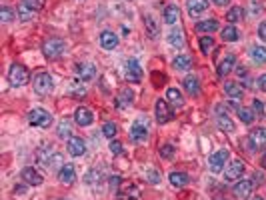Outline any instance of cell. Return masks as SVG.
I'll use <instances>...</instances> for the list:
<instances>
[{"mask_svg":"<svg viewBox=\"0 0 266 200\" xmlns=\"http://www.w3.org/2000/svg\"><path fill=\"white\" fill-rule=\"evenodd\" d=\"M0 20H2V22H12V20H16V12H14L10 6H2V8H0Z\"/></svg>","mask_w":266,"mask_h":200,"instance_id":"cell-39","label":"cell"},{"mask_svg":"<svg viewBox=\"0 0 266 200\" xmlns=\"http://www.w3.org/2000/svg\"><path fill=\"white\" fill-rule=\"evenodd\" d=\"M196 30H198V32H206V34L216 32V30H218V20H214V18H208V20H200V22L196 24Z\"/></svg>","mask_w":266,"mask_h":200,"instance_id":"cell-29","label":"cell"},{"mask_svg":"<svg viewBox=\"0 0 266 200\" xmlns=\"http://www.w3.org/2000/svg\"><path fill=\"white\" fill-rule=\"evenodd\" d=\"M58 138H70V132H72V128H70V122L68 120H62L60 124H58Z\"/></svg>","mask_w":266,"mask_h":200,"instance_id":"cell-43","label":"cell"},{"mask_svg":"<svg viewBox=\"0 0 266 200\" xmlns=\"http://www.w3.org/2000/svg\"><path fill=\"white\" fill-rule=\"evenodd\" d=\"M242 18H244V10H242L240 6H234V8H230V10L226 12V20L232 22V24H234V22H240Z\"/></svg>","mask_w":266,"mask_h":200,"instance_id":"cell-36","label":"cell"},{"mask_svg":"<svg viewBox=\"0 0 266 200\" xmlns=\"http://www.w3.org/2000/svg\"><path fill=\"white\" fill-rule=\"evenodd\" d=\"M28 122L30 126H38V128H48L52 124V114L44 108H32L28 112Z\"/></svg>","mask_w":266,"mask_h":200,"instance_id":"cell-3","label":"cell"},{"mask_svg":"<svg viewBox=\"0 0 266 200\" xmlns=\"http://www.w3.org/2000/svg\"><path fill=\"white\" fill-rule=\"evenodd\" d=\"M252 112L256 118H266V108H264L262 100H258V98L252 100Z\"/></svg>","mask_w":266,"mask_h":200,"instance_id":"cell-41","label":"cell"},{"mask_svg":"<svg viewBox=\"0 0 266 200\" xmlns=\"http://www.w3.org/2000/svg\"><path fill=\"white\" fill-rule=\"evenodd\" d=\"M252 200H264V198H260V196H254V198H252Z\"/></svg>","mask_w":266,"mask_h":200,"instance_id":"cell-57","label":"cell"},{"mask_svg":"<svg viewBox=\"0 0 266 200\" xmlns=\"http://www.w3.org/2000/svg\"><path fill=\"white\" fill-rule=\"evenodd\" d=\"M110 152H112V156H120L124 150H122V142L120 140H112L110 142Z\"/></svg>","mask_w":266,"mask_h":200,"instance_id":"cell-48","label":"cell"},{"mask_svg":"<svg viewBox=\"0 0 266 200\" xmlns=\"http://www.w3.org/2000/svg\"><path fill=\"white\" fill-rule=\"evenodd\" d=\"M74 72L82 82H88V80H92L94 76H96V68H94L92 64H88V62H78L74 66Z\"/></svg>","mask_w":266,"mask_h":200,"instance_id":"cell-10","label":"cell"},{"mask_svg":"<svg viewBox=\"0 0 266 200\" xmlns=\"http://www.w3.org/2000/svg\"><path fill=\"white\" fill-rule=\"evenodd\" d=\"M228 150H216L214 154H210V158H208V168H210L214 174H218V172H222L224 170V164L228 162Z\"/></svg>","mask_w":266,"mask_h":200,"instance_id":"cell-5","label":"cell"},{"mask_svg":"<svg viewBox=\"0 0 266 200\" xmlns=\"http://www.w3.org/2000/svg\"><path fill=\"white\" fill-rule=\"evenodd\" d=\"M30 74H28V70L20 64H12L10 70H8V80L12 86H24L28 82Z\"/></svg>","mask_w":266,"mask_h":200,"instance_id":"cell-4","label":"cell"},{"mask_svg":"<svg viewBox=\"0 0 266 200\" xmlns=\"http://www.w3.org/2000/svg\"><path fill=\"white\" fill-rule=\"evenodd\" d=\"M130 138L134 142H144L148 138V126L144 120H136L130 126Z\"/></svg>","mask_w":266,"mask_h":200,"instance_id":"cell-9","label":"cell"},{"mask_svg":"<svg viewBox=\"0 0 266 200\" xmlns=\"http://www.w3.org/2000/svg\"><path fill=\"white\" fill-rule=\"evenodd\" d=\"M258 36H260V38L266 42V22H262V24L258 26Z\"/></svg>","mask_w":266,"mask_h":200,"instance_id":"cell-52","label":"cell"},{"mask_svg":"<svg viewBox=\"0 0 266 200\" xmlns=\"http://www.w3.org/2000/svg\"><path fill=\"white\" fill-rule=\"evenodd\" d=\"M168 180H170V184H172L174 188H184L190 182V176L186 172H170Z\"/></svg>","mask_w":266,"mask_h":200,"instance_id":"cell-23","label":"cell"},{"mask_svg":"<svg viewBox=\"0 0 266 200\" xmlns=\"http://www.w3.org/2000/svg\"><path fill=\"white\" fill-rule=\"evenodd\" d=\"M216 110H218V116H216L218 128L224 130V132H234V130H236V126H234V122L230 120V116H228L226 112H222V106H218Z\"/></svg>","mask_w":266,"mask_h":200,"instance_id":"cell-17","label":"cell"},{"mask_svg":"<svg viewBox=\"0 0 266 200\" xmlns=\"http://www.w3.org/2000/svg\"><path fill=\"white\" fill-rule=\"evenodd\" d=\"M242 172H244V162L238 158V160H232L230 164L226 166V170H224V178L226 180H238L240 176H242Z\"/></svg>","mask_w":266,"mask_h":200,"instance_id":"cell-12","label":"cell"},{"mask_svg":"<svg viewBox=\"0 0 266 200\" xmlns=\"http://www.w3.org/2000/svg\"><path fill=\"white\" fill-rule=\"evenodd\" d=\"M262 180H264V174H262V172H254V176H252V184H262Z\"/></svg>","mask_w":266,"mask_h":200,"instance_id":"cell-51","label":"cell"},{"mask_svg":"<svg viewBox=\"0 0 266 200\" xmlns=\"http://www.w3.org/2000/svg\"><path fill=\"white\" fill-rule=\"evenodd\" d=\"M222 40L224 42H236L238 38H240V32L236 30V26H226V28H222Z\"/></svg>","mask_w":266,"mask_h":200,"instance_id":"cell-32","label":"cell"},{"mask_svg":"<svg viewBox=\"0 0 266 200\" xmlns=\"http://www.w3.org/2000/svg\"><path fill=\"white\" fill-rule=\"evenodd\" d=\"M172 66L176 70H188V68H192V58H190L188 54H178V56L172 60Z\"/></svg>","mask_w":266,"mask_h":200,"instance_id":"cell-30","label":"cell"},{"mask_svg":"<svg viewBox=\"0 0 266 200\" xmlns=\"http://www.w3.org/2000/svg\"><path fill=\"white\" fill-rule=\"evenodd\" d=\"M248 144H250L254 150L266 148V126H258V128L250 130V134H248Z\"/></svg>","mask_w":266,"mask_h":200,"instance_id":"cell-7","label":"cell"},{"mask_svg":"<svg viewBox=\"0 0 266 200\" xmlns=\"http://www.w3.org/2000/svg\"><path fill=\"white\" fill-rule=\"evenodd\" d=\"M212 2H214L216 6H226L228 2H230V0H212Z\"/></svg>","mask_w":266,"mask_h":200,"instance_id":"cell-54","label":"cell"},{"mask_svg":"<svg viewBox=\"0 0 266 200\" xmlns=\"http://www.w3.org/2000/svg\"><path fill=\"white\" fill-rule=\"evenodd\" d=\"M252 180H238V182L232 186V192L238 200H244V198H248L252 194Z\"/></svg>","mask_w":266,"mask_h":200,"instance_id":"cell-13","label":"cell"},{"mask_svg":"<svg viewBox=\"0 0 266 200\" xmlns=\"http://www.w3.org/2000/svg\"><path fill=\"white\" fill-rule=\"evenodd\" d=\"M166 100L172 106H176V108H180L184 104V96H182V92L178 88H168L166 90Z\"/></svg>","mask_w":266,"mask_h":200,"instance_id":"cell-28","label":"cell"},{"mask_svg":"<svg viewBox=\"0 0 266 200\" xmlns=\"http://www.w3.org/2000/svg\"><path fill=\"white\" fill-rule=\"evenodd\" d=\"M206 8H208L206 0H188L186 2V10L192 18H198L202 12H206Z\"/></svg>","mask_w":266,"mask_h":200,"instance_id":"cell-19","label":"cell"},{"mask_svg":"<svg viewBox=\"0 0 266 200\" xmlns=\"http://www.w3.org/2000/svg\"><path fill=\"white\" fill-rule=\"evenodd\" d=\"M66 162H64V158H62V154H58V152H54V156L48 160V164H46V168L48 170H56L58 166H64Z\"/></svg>","mask_w":266,"mask_h":200,"instance_id":"cell-38","label":"cell"},{"mask_svg":"<svg viewBox=\"0 0 266 200\" xmlns=\"http://www.w3.org/2000/svg\"><path fill=\"white\" fill-rule=\"evenodd\" d=\"M74 120H76V124H78V126H90L94 122V114H92V110H88V108L80 106V108H76Z\"/></svg>","mask_w":266,"mask_h":200,"instance_id":"cell-18","label":"cell"},{"mask_svg":"<svg viewBox=\"0 0 266 200\" xmlns=\"http://www.w3.org/2000/svg\"><path fill=\"white\" fill-rule=\"evenodd\" d=\"M58 180H60L62 184H72L74 180H76V170H74V166L66 162V164L58 170Z\"/></svg>","mask_w":266,"mask_h":200,"instance_id":"cell-21","label":"cell"},{"mask_svg":"<svg viewBox=\"0 0 266 200\" xmlns=\"http://www.w3.org/2000/svg\"><path fill=\"white\" fill-rule=\"evenodd\" d=\"M132 102H134V92L130 88H122L116 96V108L118 110H126V108L132 106Z\"/></svg>","mask_w":266,"mask_h":200,"instance_id":"cell-15","label":"cell"},{"mask_svg":"<svg viewBox=\"0 0 266 200\" xmlns=\"http://www.w3.org/2000/svg\"><path fill=\"white\" fill-rule=\"evenodd\" d=\"M260 164H262V168H266V152H264V156H262V160H260Z\"/></svg>","mask_w":266,"mask_h":200,"instance_id":"cell-56","label":"cell"},{"mask_svg":"<svg viewBox=\"0 0 266 200\" xmlns=\"http://www.w3.org/2000/svg\"><path fill=\"white\" fill-rule=\"evenodd\" d=\"M154 114H156V122L158 124H166V122L172 120V110H170V106H168L166 100H156Z\"/></svg>","mask_w":266,"mask_h":200,"instance_id":"cell-8","label":"cell"},{"mask_svg":"<svg viewBox=\"0 0 266 200\" xmlns=\"http://www.w3.org/2000/svg\"><path fill=\"white\" fill-rule=\"evenodd\" d=\"M64 50H66V40L62 38H48L42 44V54L48 60H56L58 56H62Z\"/></svg>","mask_w":266,"mask_h":200,"instance_id":"cell-1","label":"cell"},{"mask_svg":"<svg viewBox=\"0 0 266 200\" xmlns=\"http://www.w3.org/2000/svg\"><path fill=\"white\" fill-rule=\"evenodd\" d=\"M174 154H176V148H174L170 142H166V144H162V146H160V156H162V158L170 160V158H172Z\"/></svg>","mask_w":266,"mask_h":200,"instance_id":"cell-42","label":"cell"},{"mask_svg":"<svg viewBox=\"0 0 266 200\" xmlns=\"http://www.w3.org/2000/svg\"><path fill=\"white\" fill-rule=\"evenodd\" d=\"M214 48V40H212V36H200V50H202V54H208Z\"/></svg>","mask_w":266,"mask_h":200,"instance_id":"cell-40","label":"cell"},{"mask_svg":"<svg viewBox=\"0 0 266 200\" xmlns=\"http://www.w3.org/2000/svg\"><path fill=\"white\" fill-rule=\"evenodd\" d=\"M118 42H120V38L112 30H102L100 32V46L104 50H114L118 46Z\"/></svg>","mask_w":266,"mask_h":200,"instance_id":"cell-16","label":"cell"},{"mask_svg":"<svg viewBox=\"0 0 266 200\" xmlns=\"http://www.w3.org/2000/svg\"><path fill=\"white\" fill-rule=\"evenodd\" d=\"M258 88L262 90V92H266V74H262V76L258 78Z\"/></svg>","mask_w":266,"mask_h":200,"instance_id":"cell-53","label":"cell"},{"mask_svg":"<svg viewBox=\"0 0 266 200\" xmlns=\"http://www.w3.org/2000/svg\"><path fill=\"white\" fill-rule=\"evenodd\" d=\"M116 132H118V126L114 124V122H106V124L102 126V134H104L106 138H114V136H116Z\"/></svg>","mask_w":266,"mask_h":200,"instance_id":"cell-44","label":"cell"},{"mask_svg":"<svg viewBox=\"0 0 266 200\" xmlns=\"http://www.w3.org/2000/svg\"><path fill=\"white\" fill-rule=\"evenodd\" d=\"M124 76L130 84H138L142 80V68H140V62L136 58H130L126 62V72H124Z\"/></svg>","mask_w":266,"mask_h":200,"instance_id":"cell-6","label":"cell"},{"mask_svg":"<svg viewBox=\"0 0 266 200\" xmlns=\"http://www.w3.org/2000/svg\"><path fill=\"white\" fill-rule=\"evenodd\" d=\"M120 194L124 196V200H138L140 198V188L136 184H128Z\"/></svg>","mask_w":266,"mask_h":200,"instance_id":"cell-35","label":"cell"},{"mask_svg":"<svg viewBox=\"0 0 266 200\" xmlns=\"http://www.w3.org/2000/svg\"><path fill=\"white\" fill-rule=\"evenodd\" d=\"M100 178H102V174H100L98 170H90V172L84 176V182H86V184H94V182H98Z\"/></svg>","mask_w":266,"mask_h":200,"instance_id":"cell-47","label":"cell"},{"mask_svg":"<svg viewBox=\"0 0 266 200\" xmlns=\"http://www.w3.org/2000/svg\"><path fill=\"white\" fill-rule=\"evenodd\" d=\"M18 12H20V18H22V20H32V16H34V12H32L30 8H26L24 4L18 6Z\"/></svg>","mask_w":266,"mask_h":200,"instance_id":"cell-49","label":"cell"},{"mask_svg":"<svg viewBox=\"0 0 266 200\" xmlns=\"http://www.w3.org/2000/svg\"><path fill=\"white\" fill-rule=\"evenodd\" d=\"M250 58L256 64H264L266 62V46H252L250 48Z\"/></svg>","mask_w":266,"mask_h":200,"instance_id":"cell-33","label":"cell"},{"mask_svg":"<svg viewBox=\"0 0 266 200\" xmlns=\"http://www.w3.org/2000/svg\"><path fill=\"white\" fill-rule=\"evenodd\" d=\"M162 16H164V22H166V24H176V22L180 20V8H178L176 4H168V6L164 8Z\"/></svg>","mask_w":266,"mask_h":200,"instance_id":"cell-22","label":"cell"},{"mask_svg":"<svg viewBox=\"0 0 266 200\" xmlns=\"http://www.w3.org/2000/svg\"><path fill=\"white\" fill-rule=\"evenodd\" d=\"M238 116L244 124H252V120H254V112L248 110V108H238Z\"/></svg>","mask_w":266,"mask_h":200,"instance_id":"cell-45","label":"cell"},{"mask_svg":"<svg viewBox=\"0 0 266 200\" xmlns=\"http://www.w3.org/2000/svg\"><path fill=\"white\" fill-rule=\"evenodd\" d=\"M168 42L172 46H176V48H182L184 46V32L180 28H174L172 32L168 34Z\"/></svg>","mask_w":266,"mask_h":200,"instance_id":"cell-31","label":"cell"},{"mask_svg":"<svg viewBox=\"0 0 266 200\" xmlns=\"http://www.w3.org/2000/svg\"><path fill=\"white\" fill-rule=\"evenodd\" d=\"M182 84H184V90H186L190 96H198V94H200V84H198V78H196L194 74L186 76Z\"/></svg>","mask_w":266,"mask_h":200,"instance_id":"cell-24","label":"cell"},{"mask_svg":"<svg viewBox=\"0 0 266 200\" xmlns=\"http://www.w3.org/2000/svg\"><path fill=\"white\" fill-rule=\"evenodd\" d=\"M144 26H146V32L150 34V38H156V36L160 34L158 22H156V18L152 14H144Z\"/></svg>","mask_w":266,"mask_h":200,"instance_id":"cell-25","label":"cell"},{"mask_svg":"<svg viewBox=\"0 0 266 200\" xmlns=\"http://www.w3.org/2000/svg\"><path fill=\"white\" fill-rule=\"evenodd\" d=\"M24 192H26L24 186H16V188H14V194H24Z\"/></svg>","mask_w":266,"mask_h":200,"instance_id":"cell-55","label":"cell"},{"mask_svg":"<svg viewBox=\"0 0 266 200\" xmlns=\"http://www.w3.org/2000/svg\"><path fill=\"white\" fill-rule=\"evenodd\" d=\"M108 184H110V190H116L120 186V176H112L108 178Z\"/></svg>","mask_w":266,"mask_h":200,"instance_id":"cell-50","label":"cell"},{"mask_svg":"<svg viewBox=\"0 0 266 200\" xmlns=\"http://www.w3.org/2000/svg\"><path fill=\"white\" fill-rule=\"evenodd\" d=\"M20 4H24L26 8H30L32 12H38V10H42V8H44L46 0H20Z\"/></svg>","mask_w":266,"mask_h":200,"instance_id":"cell-37","label":"cell"},{"mask_svg":"<svg viewBox=\"0 0 266 200\" xmlns=\"http://www.w3.org/2000/svg\"><path fill=\"white\" fill-rule=\"evenodd\" d=\"M224 92L230 96L232 100H240L242 94H244V90H242V86L236 84V82H224Z\"/></svg>","mask_w":266,"mask_h":200,"instance_id":"cell-26","label":"cell"},{"mask_svg":"<svg viewBox=\"0 0 266 200\" xmlns=\"http://www.w3.org/2000/svg\"><path fill=\"white\" fill-rule=\"evenodd\" d=\"M146 178H148L150 184H158V182H160V172L154 170V168H148V170H146Z\"/></svg>","mask_w":266,"mask_h":200,"instance_id":"cell-46","label":"cell"},{"mask_svg":"<svg viewBox=\"0 0 266 200\" xmlns=\"http://www.w3.org/2000/svg\"><path fill=\"white\" fill-rule=\"evenodd\" d=\"M68 154L70 156H82L86 152V140L80 136H70L68 138Z\"/></svg>","mask_w":266,"mask_h":200,"instance_id":"cell-11","label":"cell"},{"mask_svg":"<svg viewBox=\"0 0 266 200\" xmlns=\"http://www.w3.org/2000/svg\"><path fill=\"white\" fill-rule=\"evenodd\" d=\"M68 94H72V96H76V98L86 96V88H84L80 82L72 80V82H68Z\"/></svg>","mask_w":266,"mask_h":200,"instance_id":"cell-34","label":"cell"},{"mask_svg":"<svg viewBox=\"0 0 266 200\" xmlns=\"http://www.w3.org/2000/svg\"><path fill=\"white\" fill-rule=\"evenodd\" d=\"M32 86H34V92L40 94V96H46L54 90V80L48 72H40V74H36L34 80H32Z\"/></svg>","mask_w":266,"mask_h":200,"instance_id":"cell-2","label":"cell"},{"mask_svg":"<svg viewBox=\"0 0 266 200\" xmlns=\"http://www.w3.org/2000/svg\"><path fill=\"white\" fill-rule=\"evenodd\" d=\"M22 180H24L26 184H30V186H40V184L44 182L42 174L38 172L36 168H32V166H26V168L22 170Z\"/></svg>","mask_w":266,"mask_h":200,"instance_id":"cell-14","label":"cell"},{"mask_svg":"<svg viewBox=\"0 0 266 200\" xmlns=\"http://www.w3.org/2000/svg\"><path fill=\"white\" fill-rule=\"evenodd\" d=\"M234 64H236V58H234V54H226V56L220 60V64H218V76H226V74H230L232 72V68H234Z\"/></svg>","mask_w":266,"mask_h":200,"instance_id":"cell-20","label":"cell"},{"mask_svg":"<svg viewBox=\"0 0 266 200\" xmlns=\"http://www.w3.org/2000/svg\"><path fill=\"white\" fill-rule=\"evenodd\" d=\"M54 156V150H52V146H40L36 150V162L38 164H42L44 168H46V164H48V160Z\"/></svg>","mask_w":266,"mask_h":200,"instance_id":"cell-27","label":"cell"}]
</instances>
